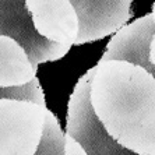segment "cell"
I'll list each match as a JSON object with an SVG mask.
<instances>
[{
    "mask_svg": "<svg viewBox=\"0 0 155 155\" xmlns=\"http://www.w3.org/2000/svg\"><path fill=\"white\" fill-rule=\"evenodd\" d=\"M0 99H15V101H27L32 104L46 106L45 94L41 87L39 80L35 78L27 85L14 87V88H0Z\"/></svg>",
    "mask_w": 155,
    "mask_h": 155,
    "instance_id": "10",
    "label": "cell"
},
{
    "mask_svg": "<svg viewBox=\"0 0 155 155\" xmlns=\"http://www.w3.org/2000/svg\"><path fill=\"white\" fill-rule=\"evenodd\" d=\"M63 155H88L84 147L74 137L66 133L64 136V152Z\"/></svg>",
    "mask_w": 155,
    "mask_h": 155,
    "instance_id": "11",
    "label": "cell"
},
{
    "mask_svg": "<svg viewBox=\"0 0 155 155\" xmlns=\"http://www.w3.org/2000/svg\"><path fill=\"white\" fill-rule=\"evenodd\" d=\"M34 28L42 38L71 48L78 35V17L70 0H27Z\"/></svg>",
    "mask_w": 155,
    "mask_h": 155,
    "instance_id": "6",
    "label": "cell"
},
{
    "mask_svg": "<svg viewBox=\"0 0 155 155\" xmlns=\"http://www.w3.org/2000/svg\"><path fill=\"white\" fill-rule=\"evenodd\" d=\"M154 6H155V3H154Z\"/></svg>",
    "mask_w": 155,
    "mask_h": 155,
    "instance_id": "13",
    "label": "cell"
},
{
    "mask_svg": "<svg viewBox=\"0 0 155 155\" xmlns=\"http://www.w3.org/2000/svg\"><path fill=\"white\" fill-rule=\"evenodd\" d=\"M154 32L155 22L150 13L120 29L108 43L99 63L110 60L133 63L145 69L155 80V67L150 61V45Z\"/></svg>",
    "mask_w": 155,
    "mask_h": 155,
    "instance_id": "7",
    "label": "cell"
},
{
    "mask_svg": "<svg viewBox=\"0 0 155 155\" xmlns=\"http://www.w3.org/2000/svg\"><path fill=\"white\" fill-rule=\"evenodd\" d=\"M78 17L74 45L94 42L119 32L133 17L130 0H70Z\"/></svg>",
    "mask_w": 155,
    "mask_h": 155,
    "instance_id": "5",
    "label": "cell"
},
{
    "mask_svg": "<svg viewBox=\"0 0 155 155\" xmlns=\"http://www.w3.org/2000/svg\"><path fill=\"white\" fill-rule=\"evenodd\" d=\"M152 18H154V22H155V6H152ZM150 61L155 67V32H154V36L151 39V45H150Z\"/></svg>",
    "mask_w": 155,
    "mask_h": 155,
    "instance_id": "12",
    "label": "cell"
},
{
    "mask_svg": "<svg viewBox=\"0 0 155 155\" xmlns=\"http://www.w3.org/2000/svg\"><path fill=\"white\" fill-rule=\"evenodd\" d=\"M64 152V134L60 129L58 117L48 109L43 137L36 155H63Z\"/></svg>",
    "mask_w": 155,
    "mask_h": 155,
    "instance_id": "9",
    "label": "cell"
},
{
    "mask_svg": "<svg viewBox=\"0 0 155 155\" xmlns=\"http://www.w3.org/2000/svg\"><path fill=\"white\" fill-rule=\"evenodd\" d=\"M46 113L32 102L0 99V155H36Z\"/></svg>",
    "mask_w": 155,
    "mask_h": 155,
    "instance_id": "3",
    "label": "cell"
},
{
    "mask_svg": "<svg viewBox=\"0 0 155 155\" xmlns=\"http://www.w3.org/2000/svg\"><path fill=\"white\" fill-rule=\"evenodd\" d=\"M90 101L117 144L137 155H155V80L147 70L127 61H98Z\"/></svg>",
    "mask_w": 155,
    "mask_h": 155,
    "instance_id": "1",
    "label": "cell"
},
{
    "mask_svg": "<svg viewBox=\"0 0 155 155\" xmlns=\"http://www.w3.org/2000/svg\"><path fill=\"white\" fill-rule=\"evenodd\" d=\"M0 35L8 36L22 46L36 67L39 63L59 60L70 51V48L51 42L36 32L27 0H0Z\"/></svg>",
    "mask_w": 155,
    "mask_h": 155,
    "instance_id": "4",
    "label": "cell"
},
{
    "mask_svg": "<svg viewBox=\"0 0 155 155\" xmlns=\"http://www.w3.org/2000/svg\"><path fill=\"white\" fill-rule=\"evenodd\" d=\"M92 77L94 67L88 70L74 87L67 109L66 133L76 138L88 155H137L117 144L95 116L90 101Z\"/></svg>",
    "mask_w": 155,
    "mask_h": 155,
    "instance_id": "2",
    "label": "cell"
},
{
    "mask_svg": "<svg viewBox=\"0 0 155 155\" xmlns=\"http://www.w3.org/2000/svg\"><path fill=\"white\" fill-rule=\"evenodd\" d=\"M38 67L14 39L0 35V88H14L36 78Z\"/></svg>",
    "mask_w": 155,
    "mask_h": 155,
    "instance_id": "8",
    "label": "cell"
}]
</instances>
